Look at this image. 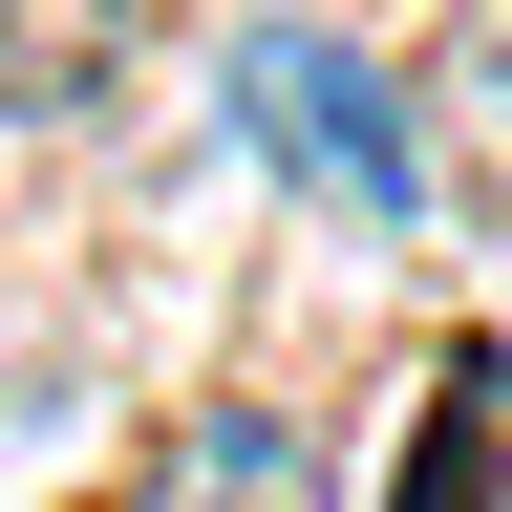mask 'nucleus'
<instances>
[{
  "mask_svg": "<svg viewBox=\"0 0 512 512\" xmlns=\"http://www.w3.org/2000/svg\"><path fill=\"white\" fill-rule=\"evenodd\" d=\"M235 150H278L299 171V214L342 235V256H384L406 235V192H427V128H406V86L342 43V22H235Z\"/></svg>",
  "mask_w": 512,
  "mask_h": 512,
  "instance_id": "obj_1",
  "label": "nucleus"
},
{
  "mask_svg": "<svg viewBox=\"0 0 512 512\" xmlns=\"http://www.w3.org/2000/svg\"><path fill=\"white\" fill-rule=\"evenodd\" d=\"M128 512H320V427L299 406H192L150 470H128Z\"/></svg>",
  "mask_w": 512,
  "mask_h": 512,
  "instance_id": "obj_2",
  "label": "nucleus"
},
{
  "mask_svg": "<svg viewBox=\"0 0 512 512\" xmlns=\"http://www.w3.org/2000/svg\"><path fill=\"white\" fill-rule=\"evenodd\" d=\"M406 128H448V171H470L491 214H512V0H448V43H427Z\"/></svg>",
  "mask_w": 512,
  "mask_h": 512,
  "instance_id": "obj_3",
  "label": "nucleus"
},
{
  "mask_svg": "<svg viewBox=\"0 0 512 512\" xmlns=\"http://www.w3.org/2000/svg\"><path fill=\"white\" fill-rule=\"evenodd\" d=\"M150 0H0V128H64V107H107V64Z\"/></svg>",
  "mask_w": 512,
  "mask_h": 512,
  "instance_id": "obj_4",
  "label": "nucleus"
},
{
  "mask_svg": "<svg viewBox=\"0 0 512 512\" xmlns=\"http://www.w3.org/2000/svg\"><path fill=\"white\" fill-rule=\"evenodd\" d=\"M491 406H512V363H491V342H448L427 448H406V491H384V512H491Z\"/></svg>",
  "mask_w": 512,
  "mask_h": 512,
  "instance_id": "obj_5",
  "label": "nucleus"
}]
</instances>
